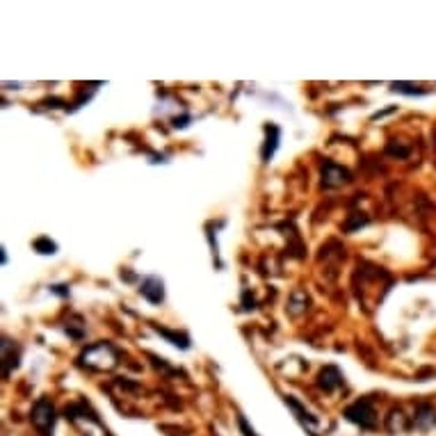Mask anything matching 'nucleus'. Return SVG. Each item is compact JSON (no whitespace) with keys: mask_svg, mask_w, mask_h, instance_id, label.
Wrapping results in <instances>:
<instances>
[{"mask_svg":"<svg viewBox=\"0 0 436 436\" xmlns=\"http://www.w3.org/2000/svg\"><path fill=\"white\" fill-rule=\"evenodd\" d=\"M83 365H89L94 370H110L117 365V357H114V350L108 343H98V345H91L85 350V354L80 357Z\"/></svg>","mask_w":436,"mask_h":436,"instance_id":"1","label":"nucleus"},{"mask_svg":"<svg viewBox=\"0 0 436 436\" xmlns=\"http://www.w3.org/2000/svg\"><path fill=\"white\" fill-rule=\"evenodd\" d=\"M345 418L354 425H359L363 430H375L377 427V414H375V407L370 400H359L354 402L352 407L345 409Z\"/></svg>","mask_w":436,"mask_h":436,"instance_id":"2","label":"nucleus"},{"mask_svg":"<svg viewBox=\"0 0 436 436\" xmlns=\"http://www.w3.org/2000/svg\"><path fill=\"white\" fill-rule=\"evenodd\" d=\"M55 420H57L55 407H53L46 397H41L39 402L34 405V409H32V422H34V427L39 430V434L51 436V432H53V427H55Z\"/></svg>","mask_w":436,"mask_h":436,"instance_id":"3","label":"nucleus"},{"mask_svg":"<svg viewBox=\"0 0 436 436\" xmlns=\"http://www.w3.org/2000/svg\"><path fill=\"white\" fill-rule=\"evenodd\" d=\"M348 181H350L348 169H343L340 165L331 163V160H325V165H323V186L325 188H338Z\"/></svg>","mask_w":436,"mask_h":436,"instance_id":"4","label":"nucleus"},{"mask_svg":"<svg viewBox=\"0 0 436 436\" xmlns=\"http://www.w3.org/2000/svg\"><path fill=\"white\" fill-rule=\"evenodd\" d=\"M140 293L151 304H160V302L165 300V283H163V279H158V277H146L142 281Z\"/></svg>","mask_w":436,"mask_h":436,"instance_id":"5","label":"nucleus"},{"mask_svg":"<svg viewBox=\"0 0 436 436\" xmlns=\"http://www.w3.org/2000/svg\"><path fill=\"white\" fill-rule=\"evenodd\" d=\"M414 422H416V427L422 430V432H427V430L436 427V409H434L432 405H420V407L416 409Z\"/></svg>","mask_w":436,"mask_h":436,"instance_id":"6","label":"nucleus"},{"mask_svg":"<svg viewBox=\"0 0 436 436\" xmlns=\"http://www.w3.org/2000/svg\"><path fill=\"white\" fill-rule=\"evenodd\" d=\"M318 384H320V388H325L327 393H331L334 391V388H338L340 384H343V375L338 372V368L336 365H327V368L320 372V377H318Z\"/></svg>","mask_w":436,"mask_h":436,"instance_id":"7","label":"nucleus"},{"mask_svg":"<svg viewBox=\"0 0 436 436\" xmlns=\"http://www.w3.org/2000/svg\"><path fill=\"white\" fill-rule=\"evenodd\" d=\"M265 144H263V163H270V158L274 156V151H277L279 146V135L281 131L277 128V126H265Z\"/></svg>","mask_w":436,"mask_h":436,"instance_id":"8","label":"nucleus"},{"mask_svg":"<svg viewBox=\"0 0 436 436\" xmlns=\"http://www.w3.org/2000/svg\"><path fill=\"white\" fill-rule=\"evenodd\" d=\"M160 334H163L165 338L171 340V345H176L181 350H188L190 348V338L188 336H183V334H174V331H169V329H163V327H156Z\"/></svg>","mask_w":436,"mask_h":436,"instance_id":"9","label":"nucleus"},{"mask_svg":"<svg viewBox=\"0 0 436 436\" xmlns=\"http://www.w3.org/2000/svg\"><path fill=\"white\" fill-rule=\"evenodd\" d=\"M391 89L397 91V94H407V96H425L427 94L425 89H420L418 85H411V83H393Z\"/></svg>","mask_w":436,"mask_h":436,"instance_id":"10","label":"nucleus"},{"mask_svg":"<svg viewBox=\"0 0 436 436\" xmlns=\"http://www.w3.org/2000/svg\"><path fill=\"white\" fill-rule=\"evenodd\" d=\"M34 249L39 251V254H55L57 251V245L53 243L51 238H39V240H34Z\"/></svg>","mask_w":436,"mask_h":436,"instance_id":"11","label":"nucleus"},{"mask_svg":"<svg viewBox=\"0 0 436 436\" xmlns=\"http://www.w3.org/2000/svg\"><path fill=\"white\" fill-rule=\"evenodd\" d=\"M238 422H240V430L245 432V436H256V432L251 430L249 425H247V420H245V416H238Z\"/></svg>","mask_w":436,"mask_h":436,"instance_id":"12","label":"nucleus"}]
</instances>
